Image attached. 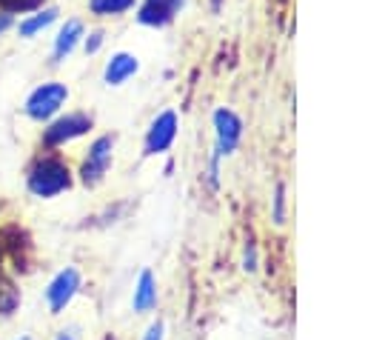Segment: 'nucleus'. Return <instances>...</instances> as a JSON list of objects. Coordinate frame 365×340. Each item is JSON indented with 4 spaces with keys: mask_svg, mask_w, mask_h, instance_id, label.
<instances>
[{
    "mask_svg": "<svg viewBox=\"0 0 365 340\" xmlns=\"http://www.w3.org/2000/svg\"><path fill=\"white\" fill-rule=\"evenodd\" d=\"M71 189V171L57 154H43L29 171V191L34 197H57Z\"/></svg>",
    "mask_w": 365,
    "mask_h": 340,
    "instance_id": "f257e3e1",
    "label": "nucleus"
},
{
    "mask_svg": "<svg viewBox=\"0 0 365 340\" xmlns=\"http://www.w3.org/2000/svg\"><path fill=\"white\" fill-rule=\"evenodd\" d=\"M66 100H68L66 83H60V80H46V83H40V86L26 97L23 111H26L31 120L46 123V120H51V117L60 114V109L66 106Z\"/></svg>",
    "mask_w": 365,
    "mask_h": 340,
    "instance_id": "f03ea898",
    "label": "nucleus"
},
{
    "mask_svg": "<svg viewBox=\"0 0 365 340\" xmlns=\"http://www.w3.org/2000/svg\"><path fill=\"white\" fill-rule=\"evenodd\" d=\"M88 129H91V114H86V111H66V114L48 120V126L43 129V146L48 151L60 149V146L83 137Z\"/></svg>",
    "mask_w": 365,
    "mask_h": 340,
    "instance_id": "7ed1b4c3",
    "label": "nucleus"
},
{
    "mask_svg": "<svg viewBox=\"0 0 365 340\" xmlns=\"http://www.w3.org/2000/svg\"><path fill=\"white\" fill-rule=\"evenodd\" d=\"M177 131H180V117H177V111H174V109L160 111V114L148 123V129H145V143H143L145 154H165V151L174 146Z\"/></svg>",
    "mask_w": 365,
    "mask_h": 340,
    "instance_id": "20e7f679",
    "label": "nucleus"
},
{
    "mask_svg": "<svg viewBox=\"0 0 365 340\" xmlns=\"http://www.w3.org/2000/svg\"><path fill=\"white\" fill-rule=\"evenodd\" d=\"M111 151H114V137L111 134H100L97 140H91L86 157H83V166H80V180L86 186H97L108 166H111Z\"/></svg>",
    "mask_w": 365,
    "mask_h": 340,
    "instance_id": "39448f33",
    "label": "nucleus"
},
{
    "mask_svg": "<svg viewBox=\"0 0 365 340\" xmlns=\"http://www.w3.org/2000/svg\"><path fill=\"white\" fill-rule=\"evenodd\" d=\"M211 123H214V134H217V146H214V149H217L222 157L231 154V151H237V146H240V140H242V117H240L234 109L220 106V109H214Z\"/></svg>",
    "mask_w": 365,
    "mask_h": 340,
    "instance_id": "423d86ee",
    "label": "nucleus"
},
{
    "mask_svg": "<svg viewBox=\"0 0 365 340\" xmlns=\"http://www.w3.org/2000/svg\"><path fill=\"white\" fill-rule=\"evenodd\" d=\"M77 289H80V271L74 269V266H68V269H63V271H57V277L48 283V289H46V300H48V309L57 314V311H63L68 303H71V297L77 294Z\"/></svg>",
    "mask_w": 365,
    "mask_h": 340,
    "instance_id": "0eeeda50",
    "label": "nucleus"
},
{
    "mask_svg": "<svg viewBox=\"0 0 365 340\" xmlns=\"http://www.w3.org/2000/svg\"><path fill=\"white\" fill-rule=\"evenodd\" d=\"M185 0H143L137 9V23L143 26H168L180 11H182Z\"/></svg>",
    "mask_w": 365,
    "mask_h": 340,
    "instance_id": "6e6552de",
    "label": "nucleus"
},
{
    "mask_svg": "<svg viewBox=\"0 0 365 340\" xmlns=\"http://www.w3.org/2000/svg\"><path fill=\"white\" fill-rule=\"evenodd\" d=\"M140 71V60L131 51H114L103 66V83L106 86H123Z\"/></svg>",
    "mask_w": 365,
    "mask_h": 340,
    "instance_id": "1a4fd4ad",
    "label": "nucleus"
},
{
    "mask_svg": "<svg viewBox=\"0 0 365 340\" xmlns=\"http://www.w3.org/2000/svg\"><path fill=\"white\" fill-rule=\"evenodd\" d=\"M83 34H86L83 20H77V17L66 20V23L57 29V37H54V46H51V60H54V63H63V60L83 43Z\"/></svg>",
    "mask_w": 365,
    "mask_h": 340,
    "instance_id": "9d476101",
    "label": "nucleus"
},
{
    "mask_svg": "<svg viewBox=\"0 0 365 340\" xmlns=\"http://www.w3.org/2000/svg\"><path fill=\"white\" fill-rule=\"evenodd\" d=\"M57 17H60V9H57V6H40V9H34L31 14L20 17L14 29H17V34H20V37H26V40H29V37H37L43 29H48Z\"/></svg>",
    "mask_w": 365,
    "mask_h": 340,
    "instance_id": "9b49d317",
    "label": "nucleus"
},
{
    "mask_svg": "<svg viewBox=\"0 0 365 340\" xmlns=\"http://www.w3.org/2000/svg\"><path fill=\"white\" fill-rule=\"evenodd\" d=\"M131 306H134V311H151L157 306V280H154V274L148 269L140 271V277H137Z\"/></svg>",
    "mask_w": 365,
    "mask_h": 340,
    "instance_id": "f8f14e48",
    "label": "nucleus"
},
{
    "mask_svg": "<svg viewBox=\"0 0 365 340\" xmlns=\"http://www.w3.org/2000/svg\"><path fill=\"white\" fill-rule=\"evenodd\" d=\"M137 6V0H88V11L94 17H123Z\"/></svg>",
    "mask_w": 365,
    "mask_h": 340,
    "instance_id": "ddd939ff",
    "label": "nucleus"
},
{
    "mask_svg": "<svg viewBox=\"0 0 365 340\" xmlns=\"http://www.w3.org/2000/svg\"><path fill=\"white\" fill-rule=\"evenodd\" d=\"M271 220H274L277 226L285 223V183H282V180L274 186V197H271Z\"/></svg>",
    "mask_w": 365,
    "mask_h": 340,
    "instance_id": "4468645a",
    "label": "nucleus"
},
{
    "mask_svg": "<svg viewBox=\"0 0 365 340\" xmlns=\"http://www.w3.org/2000/svg\"><path fill=\"white\" fill-rule=\"evenodd\" d=\"M103 43H106V31H103V29H94V31L83 34V49H86V54H97V51L103 49Z\"/></svg>",
    "mask_w": 365,
    "mask_h": 340,
    "instance_id": "2eb2a0df",
    "label": "nucleus"
},
{
    "mask_svg": "<svg viewBox=\"0 0 365 340\" xmlns=\"http://www.w3.org/2000/svg\"><path fill=\"white\" fill-rule=\"evenodd\" d=\"M257 266H259V260H257V243L248 237L245 240V251H242V269L245 271H257Z\"/></svg>",
    "mask_w": 365,
    "mask_h": 340,
    "instance_id": "dca6fc26",
    "label": "nucleus"
},
{
    "mask_svg": "<svg viewBox=\"0 0 365 340\" xmlns=\"http://www.w3.org/2000/svg\"><path fill=\"white\" fill-rule=\"evenodd\" d=\"M43 0H0V9L14 14V11H23V9H37Z\"/></svg>",
    "mask_w": 365,
    "mask_h": 340,
    "instance_id": "f3484780",
    "label": "nucleus"
},
{
    "mask_svg": "<svg viewBox=\"0 0 365 340\" xmlns=\"http://www.w3.org/2000/svg\"><path fill=\"white\" fill-rule=\"evenodd\" d=\"M220 151L214 149V154H211V160H208V186L211 189H220Z\"/></svg>",
    "mask_w": 365,
    "mask_h": 340,
    "instance_id": "a211bd4d",
    "label": "nucleus"
},
{
    "mask_svg": "<svg viewBox=\"0 0 365 340\" xmlns=\"http://www.w3.org/2000/svg\"><path fill=\"white\" fill-rule=\"evenodd\" d=\"M165 337V326H163V320H154L148 329H145V334H143V340H163Z\"/></svg>",
    "mask_w": 365,
    "mask_h": 340,
    "instance_id": "6ab92c4d",
    "label": "nucleus"
},
{
    "mask_svg": "<svg viewBox=\"0 0 365 340\" xmlns=\"http://www.w3.org/2000/svg\"><path fill=\"white\" fill-rule=\"evenodd\" d=\"M11 23H14V20H11V14H9V11H3V9H0V34H3V31H6V29H9V26H11Z\"/></svg>",
    "mask_w": 365,
    "mask_h": 340,
    "instance_id": "aec40b11",
    "label": "nucleus"
},
{
    "mask_svg": "<svg viewBox=\"0 0 365 340\" xmlns=\"http://www.w3.org/2000/svg\"><path fill=\"white\" fill-rule=\"evenodd\" d=\"M211 9H214V11H220V9H222V0H211Z\"/></svg>",
    "mask_w": 365,
    "mask_h": 340,
    "instance_id": "412c9836",
    "label": "nucleus"
},
{
    "mask_svg": "<svg viewBox=\"0 0 365 340\" xmlns=\"http://www.w3.org/2000/svg\"><path fill=\"white\" fill-rule=\"evenodd\" d=\"M57 340H74V337H71V334H66V331H63V334H60V337H57Z\"/></svg>",
    "mask_w": 365,
    "mask_h": 340,
    "instance_id": "4be33fe9",
    "label": "nucleus"
},
{
    "mask_svg": "<svg viewBox=\"0 0 365 340\" xmlns=\"http://www.w3.org/2000/svg\"><path fill=\"white\" fill-rule=\"evenodd\" d=\"M20 340H29V337H20Z\"/></svg>",
    "mask_w": 365,
    "mask_h": 340,
    "instance_id": "5701e85b",
    "label": "nucleus"
}]
</instances>
